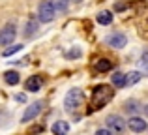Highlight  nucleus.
Returning a JSON list of instances; mask_svg holds the SVG:
<instances>
[{"instance_id": "nucleus-1", "label": "nucleus", "mask_w": 148, "mask_h": 135, "mask_svg": "<svg viewBox=\"0 0 148 135\" xmlns=\"http://www.w3.org/2000/svg\"><path fill=\"white\" fill-rule=\"evenodd\" d=\"M112 96H114V90H112L109 84H99V86H96L94 92H92V105H94V109H99L105 103H109L112 99Z\"/></svg>"}, {"instance_id": "nucleus-2", "label": "nucleus", "mask_w": 148, "mask_h": 135, "mask_svg": "<svg viewBox=\"0 0 148 135\" xmlns=\"http://www.w3.org/2000/svg\"><path fill=\"white\" fill-rule=\"evenodd\" d=\"M83 99H84V94L79 90V88H73L66 94V99H64V105L68 111H77L81 105H83Z\"/></svg>"}, {"instance_id": "nucleus-3", "label": "nucleus", "mask_w": 148, "mask_h": 135, "mask_svg": "<svg viewBox=\"0 0 148 135\" xmlns=\"http://www.w3.org/2000/svg\"><path fill=\"white\" fill-rule=\"evenodd\" d=\"M38 19H40L41 23H49L54 19V6L51 0H43V2H40V6H38Z\"/></svg>"}, {"instance_id": "nucleus-4", "label": "nucleus", "mask_w": 148, "mask_h": 135, "mask_svg": "<svg viewBox=\"0 0 148 135\" xmlns=\"http://www.w3.org/2000/svg\"><path fill=\"white\" fill-rule=\"evenodd\" d=\"M107 126H109V130H111L112 133H122L124 132V128H126V124H124V120L120 116H116V114H111V116H107Z\"/></svg>"}, {"instance_id": "nucleus-5", "label": "nucleus", "mask_w": 148, "mask_h": 135, "mask_svg": "<svg viewBox=\"0 0 148 135\" xmlns=\"http://www.w3.org/2000/svg\"><path fill=\"white\" fill-rule=\"evenodd\" d=\"M15 34H17V32H15V26L13 25H6L4 30L0 32V43H2V45H10L11 41L15 40Z\"/></svg>"}, {"instance_id": "nucleus-6", "label": "nucleus", "mask_w": 148, "mask_h": 135, "mask_svg": "<svg viewBox=\"0 0 148 135\" xmlns=\"http://www.w3.org/2000/svg\"><path fill=\"white\" fill-rule=\"evenodd\" d=\"M41 109H43V103H41V101H36V103H32V105H28V109H26L25 114H23V122L36 118L38 114L41 113Z\"/></svg>"}, {"instance_id": "nucleus-7", "label": "nucleus", "mask_w": 148, "mask_h": 135, "mask_svg": "<svg viewBox=\"0 0 148 135\" xmlns=\"http://www.w3.org/2000/svg\"><path fill=\"white\" fill-rule=\"evenodd\" d=\"M107 43L111 45L112 49H122L124 45L127 43V38L124 36V34H111V36L107 38Z\"/></svg>"}, {"instance_id": "nucleus-8", "label": "nucleus", "mask_w": 148, "mask_h": 135, "mask_svg": "<svg viewBox=\"0 0 148 135\" xmlns=\"http://www.w3.org/2000/svg\"><path fill=\"white\" fill-rule=\"evenodd\" d=\"M127 126H130L131 132H145L146 120H143V118H139V116H131L130 120H127Z\"/></svg>"}, {"instance_id": "nucleus-9", "label": "nucleus", "mask_w": 148, "mask_h": 135, "mask_svg": "<svg viewBox=\"0 0 148 135\" xmlns=\"http://www.w3.org/2000/svg\"><path fill=\"white\" fill-rule=\"evenodd\" d=\"M25 88H26V90H30V92H38L41 88V77L40 75H32L30 79H26Z\"/></svg>"}, {"instance_id": "nucleus-10", "label": "nucleus", "mask_w": 148, "mask_h": 135, "mask_svg": "<svg viewBox=\"0 0 148 135\" xmlns=\"http://www.w3.org/2000/svg\"><path fill=\"white\" fill-rule=\"evenodd\" d=\"M69 132V124L66 120H56L53 124V133L54 135H68Z\"/></svg>"}, {"instance_id": "nucleus-11", "label": "nucleus", "mask_w": 148, "mask_h": 135, "mask_svg": "<svg viewBox=\"0 0 148 135\" xmlns=\"http://www.w3.org/2000/svg\"><path fill=\"white\" fill-rule=\"evenodd\" d=\"M98 23L99 25H111L112 23L111 11H101V13H98Z\"/></svg>"}, {"instance_id": "nucleus-12", "label": "nucleus", "mask_w": 148, "mask_h": 135, "mask_svg": "<svg viewBox=\"0 0 148 135\" xmlns=\"http://www.w3.org/2000/svg\"><path fill=\"white\" fill-rule=\"evenodd\" d=\"M141 73L139 71H133V73H127L126 75V86H131V84H135V83H139L141 81Z\"/></svg>"}, {"instance_id": "nucleus-13", "label": "nucleus", "mask_w": 148, "mask_h": 135, "mask_svg": "<svg viewBox=\"0 0 148 135\" xmlns=\"http://www.w3.org/2000/svg\"><path fill=\"white\" fill-rule=\"evenodd\" d=\"M4 81L8 84H17L19 83V73L17 71H6L4 73Z\"/></svg>"}, {"instance_id": "nucleus-14", "label": "nucleus", "mask_w": 148, "mask_h": 135, "mask_svg": "<svg viewBox=\"0 0 148 135\" xmlns=\"http://www.w3.org/2000/svg\"><path fill=\"white\" fill-rule=\"evenodd\" d=\"M112 84H114V86H126V75H124L122 71H116L114 75H112Z\"/></svg>"}, {"instance_id": "nucleus-15", "label": "nucleus", "mask_w": 148, "mask_h": 135, "mask_svg": "<svg viewBox=\"0 0 148 135\" xmlns=\"http://www.w3.org/2000/svg\"><path fill=\"white\" fill-rule=\"evenodd\" d=\"M111 68H112V64L109 62L107 58H99L98 62H96V69H98V71H109Z\"/></svg>"}, {"instance_id": "nucleus-16", "label": "nucleus", "mask_w": 148, "mask_h": 135, "mask_svg": "<svg viewBox=\"0 0 148 135\" xmlns=\"http://www.w3.org/2000/svg\"><path fill=\"white\" fill-rule=\"evenodd\" d=\"M36 30H38V23L36 21H28V25L25 26V36H32Z\"/></svg>"}, {"instance_id": "nucleus-17", "label": "nucleus", "mask_w": 148, "mask_h": 135, "mask_svg": "<svg viewBox=\"0 0 148 135\" xmlns=\"http://www.w3.org/2000/svg\"><path fill=\"white\" fill-rule=\"evenodd\" d=\"M53 2V6H54V10H66L68 8V4H69V0H51Z\"/></svg>"}, {"instance_id": "nucleus-18", "label": "nucleus", "mask_w": 148, "mask_h": 135, "mask_svg": "<svg viewBox=\"0 0 148 135\" xmlns=\"http://www.w3.org/2000/svg\"><path fill=\"white\" fill-rule=\"evenodd\" d=\"M21 49H23V45H13V47H8V49H4V53H2V55H4V56H10V55H13V53L21 51Z\"/></svg>"}, {"instance_id": "nucleus-19", "label": "nucleus", "mask_w": 148, "mask_h": 135, "mask_svg": "<svg viewBox=\"0 0 148 135\" xmlns=\"http://www.w3.org/2000/svg\"><path fill=\"white\" fill-rule=\"evenodd\" d=\"M126 111H127V113H137V111H139L137 101H135V99H133V101H127L126 103Z\"/></svg>"}, {"instance_id": "nucleus-20", "label": "nucleus", "mask_w": 148, "mask_h": 135, "mask_svg": "<svg viewBox=\"0 0 148 135\" xmlns=\"http://www.w3.org/2000/svg\"><path fill=\"white\" fill-rule=\"evenodd\" d=\"M96 135H112V132H111V130H98Z\"/></svg>"}, {"instance_id": "nucleus-21", "label": "nucleus", "mask_w": 148, "mask_h": 135, "mask_svg": "<svg viewBox=\"0 0 148 135\" xmlns=\"http://www.w3.org/2000/svg\"><path fill=\"white\" fill-rule=\"evenodd\" d=\"M146 114H148V105H146Z\"/></svg>"}]
</instances>
